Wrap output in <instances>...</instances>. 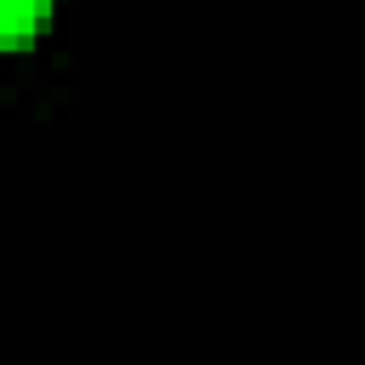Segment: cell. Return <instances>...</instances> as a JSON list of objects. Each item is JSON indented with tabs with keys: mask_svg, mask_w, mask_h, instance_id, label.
Returning a JSON list of instances; mask_svg holds the SVG:
<instances>
[{
	"mask_svg": "<svg viewBox=\"0 0 365 365\" xmlns=\"http://www.w3.org/2000/svg\"><path fill=\"white\" fill-rule=\"evenodd\" d=\"M51 6H57V0H0V51L23 46V40L51 17Z\"/></svg>",
	"mask_w": 365,
	"mask_h": 365,
	"instance_id": "1",
	"label": "cell"
}]
</instances>
